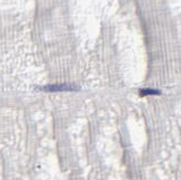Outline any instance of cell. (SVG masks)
Returning a JSON list of instances; mask_svg holds the SVG:
<instances>
[{
  "label": "cell",
  "mask_w": 181,
  "mask_h": 180,
  "mask_svg": "<svg viewBox=\"0 0 181 180\" xmlns=\"http://www.w3.org/2000/svg\"><path fill=\"white\" fill-rule=\"evenodd\" d=\"M44 91L48 92H64V91H74L78 90V87H75L73 85H65V84H60V85H48L43 87Z\"/></svg>",
  "instance_id": "1"
},
{
  "label": "cell",
  "mask_w": 181,
  "mask_h": 180,
  "mask_svg": "<svg viewBox=\"0 0 181 180\" xmlns=\"http://www.w3.org/2000/svg\"><path fill=\"white\" fill-rule=\"evenodd\" d=\"M155 94H161V93H160V91H157V90H152V88L140 90V95H155Z\"/></svg>",
  "instance_id": "2"
}]
</instances>
